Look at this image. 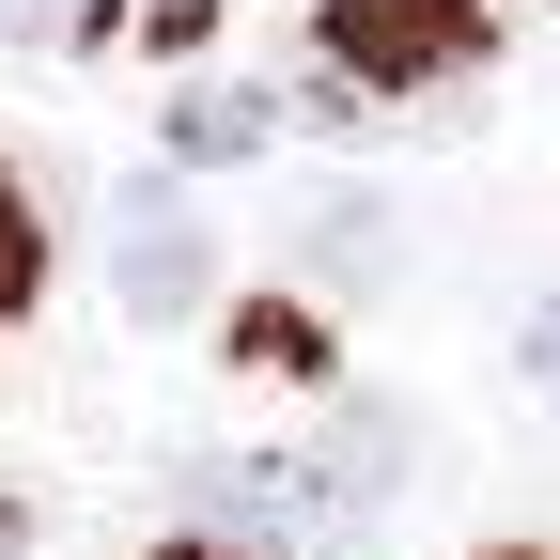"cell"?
Returning a JSON list of instances; mask_svg holds the SVG:
<instances>
[{
  "mask_svg": "<svg viewBox=\"0 0 560 560\" xmlns=\"http://www.w3.org/2000/svg\"><path fill=\"white\" fill-rule=\"evenodd\" d=\"M109 280H125V327H187L202 296H219V234L187 219L172 172H140V187L109 202Z\"/></svg>",
  "mask_w": 560,
  "mask_h": 560,
  "instance_id": "6da1fadb",
  "label": "cell"
},
{
  "mask_svg": "<svg viewBox=\"0 0 560 560\" xmlns=\"http://www.w3.org/2000/svg\"><path fill=\"white\" fill-rule=\"evenodd\" d=\"M327 47H342V79L420 94V79H467L482 62V0H327Z\"/></svg>",
  "mask_w": 560,
  "mask_h": 560,
  "instance_id": "7a4b0ae2",
  "label": "cell"
},
{
  "mask_svg": "<svg viewBox=\"0 0 560 560\" xmlns=\"http://www.w3.org/2000/svg\"><path fill=\"white\" fill-rule=\"evenodd\" d=\"M280 125H296V109H280V94H249V79H202V94H172V172H219V156H265V140Z\"/></svg>",
  "mask_w": 560,
  "mask_h": 560,
  "instance_id": "3957f363",
  "label": "cell"
},
{
  "mask_svg": "<svg viewBox=\"0 0 560 560\" xmlns=\"http://www.w3.org/2000/svg\"><path fill=\"white\" fill-rule=\"evenodd\" d=\"M32 280H47V219H32V187L0 172V312L32 296Z\"/></svg>",
  "mask_w": 560,
  "mask_h": 560,
  "instance_id": "277c9868",
  "label": "cell"
},
{
  "mask_svg": "<svg viewBox=\"0 0 560 560\" xmlns=\"http://www.w3.org/2000/svg\"><path fill=\"white\" fill-rule=\"evenodd\" d=\"M79 16H94V0H0V32H16V47H62Z\"/></svg>",
  "mask_w": 560,
  "mask_h": 560,
  "instance_id": "5b68a950",
  "label": "cell"
},
{
  "mask_svg": "<svg viewBox=\"0 0 560 560\" xmlns=\"http://www.w3.org/2000/svg\"><path fill=\"white\" fill-rule=\"evenodd\" d=\"M529 374H545V389H560V296H545V312H529Z\"/></svg>",
  "mask_w": 560,
  "mask_h": 560,
  "instance_id": "8992f818",
  "label": "cell"
},
{
  "mask_svg": "<svg viewBox=\"0 0 560 560\" xmlns=\"http://www.w3.org/2000/svg\"><path fill=\"white\" fill-rule=\"evenodd\" d=\"M0 560H16V499H0Z\"/></svg>",
  "mask_w": 560,
  "mask_h": 560,
  "instance_id": "52a82bcc",
  "label": "cell"
}]
</instances>
